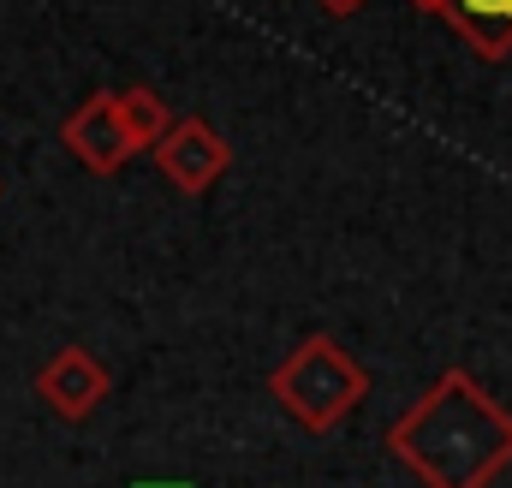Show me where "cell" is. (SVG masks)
<instances>
[{
  "instance_id": "3957f363",
  "label": "cell",
  "mask_w": 512,
  "mask_h": 488,
  "mask_svg": "<svg viewBox=\"0 0 512 488\" xmlns=\"http://www.w3.org/2000/svg\"><path fill=\"white\" fill-rule=\"evenodd\" d=\"M155 167H161V179H167L179 197H203V191H215V185L227 179L233 143H227L209 120H173L161 131V143H155Z\"/></svg>"
},
{
  "instance_id": "5b68a950",
  "label": "cell",
  "mask_w": 512,
  "mask_h": 488,
  "mask_svg": "<svg viewBox=\"0 0 512 488\" xmlns=\"http://www.w3.org/2000/svg\"><path fill=\"white\" fill-rule=\"evenodd\" d=\"M60 143L90 167V173H120L131 161V143H126V125H120V114H114V96L108 90H96V96H84L72 114H66V125H60Z\"/></svg>"
},
{
  "instance_id": "ba28073f",
  "label": "cell",
  "mask_w": 512,
  "mask_h": 488,
  "mask_svg": "<svg viewBox=\"0 0 512 488\" xmlns=\"http://www.w3.org/2000/svg\"><path fill=\"white\" fill-rule=\"evenodd\" d=\"M316 6H322L328 18H352V12H358V6H370V0H316Z\"/></svg>"
},
{
  "instance_id": "7a4b0ae2",
  "label": "cell",
  "mask_w": 512,
  "mask_h": 488,
  "mask_svg": "<svg viewBox=\"0 0 512 488\" xmlns=\"http://www.w3.org/2000/svg\"><path fill=\"white\" fill-rule=\"evenodd\" d=\"M268 387H274V399H280V411L292 423H304L310 435H328V429H340L364 405L370 369L358 364L352 352H340L328 334H310V340H298L280 358V369L268 375Z\"/></svg>"
},
{
  "instance_id": "8992f818",
  "label": "cell",
  "mask_w": 512,
  "mask_h": 488,
  "mask_svg": "<svg viewBox=\"0 0 512 488\" xmlns=\"http://www.w3.org/2000/svg\"><path fill=\"white\" fill-rule=\"evenodd\" d=\"M429 18H441L447 30H459V42L477 60H507L512 54V0H411Z\"/></svg>"
},
{
  "instance_id": "6da1fadb",
  "label": "cell",
  "mask_w": 512,
  "mask_h": 488,
  "mask_svg": "<svg viewBox=\"0 0 512 488\" xmlns=\"http://www.w3.org/2000/svg\"><path fill=\"white\" fill-rule=\"evenodd\" d=\"M387 453L423 488H489L512 465V411L471 369H447L387 429Z\"/></svg>"
},
{
  "instance_id": "277c9868",
  "label": "cell",
  "mask_w": 512,
  "mask_h": 488,
  "mask_svg": "<svg viewBox=\"0 0 512 488\" xmlns=\"http://www.w3.org/2000/svg\"><path fill=\"white\" fill-rule=\"evenodd\" d=\"M36 399L54 411V417H66V423H84L102 399H108V369L96 352H84V346H66V352H54L42 375H36Z\"/></svg>"
},
{
  "instance_id": "52a82bcc",
  "label": "cell",
  "mask_w": 512,
  "mask_h": 488,
  "mask_svg": "<svg viewBox=\"0 0 512 488\" xmlns=\"http://www.w3.org/2000/svg\"><path fill=\"white\" fill-rule=\"evenodd\" d=\"M114 114H120V125H126L131 155H137V149H155V143H161V131L173 125L167 102H161L155 90H143V84H131V90H114Z\"/></svg>"
},
{
  "instance_id": "9c48e42d",
  "label": "cell",
  "mask_w": 512,
  "mask_h": 488,
  "mask_svg": "<svg viewBox=\"0 0 512 488\" xmlns=\"http://www.w3.org/2000/svg\"><path fill=\"white\" fill-rule=\"evenodd\" d=\"M137 488H185V483H137Z\"/></svg>"
}]
</instances>
